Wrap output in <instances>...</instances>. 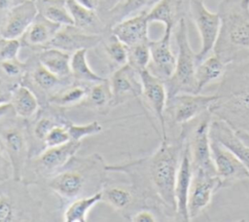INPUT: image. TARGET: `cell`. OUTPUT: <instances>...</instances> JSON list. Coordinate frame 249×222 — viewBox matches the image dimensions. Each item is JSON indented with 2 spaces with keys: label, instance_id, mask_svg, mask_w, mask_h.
Instances as JSON below:
<instances>
[{
  "label": "cell",
  "instance_id": "obj_1",
  "mask_svg": "<svg viewBox=\"0 0 249 222\" xmlns=\"http://www.w3.org/2000/svg\"><path fill=\"white\" fill-rule=\"evenodd\" d=\"M210 111L234 130L249 133V53L227 65Z\"/></svg>",
  "mask_w": 249,
  "mask_h": 222
},
{
  "label": "cell",
  "instance_id": "obj_2",
  "mask_svg": "<svg viewBox=\"0 0 249 222\" xmlns=\"http://www.w3.org/2000/svg\"><path fill=\"white\" fill-rule=\"evenodd\" d=\"M186 135L179 129L176 135L161 138L158 149L148 158L142 159L145 176L160 202L176 214L175 182ZM178 219V218H177Z\"/></svg>",
  "mask_w": 249,
  "mask_h": 222
},
{
  "label": "cell",
  "instance_id": "obj_3",
  "mask_svg": "<svg viewBox=\"0 0 249 222\" xmlns=\"http://www.w3.org/2000/svg\"><path fill=\"white\" fill-rule=\"evenodd\" d=\"M219 34L213 54L227 65L249 53V7L242 0H222Z\"/></svg>",
  "mask_w": 249,
  "mask_h": 222
},
{
  "label": "cell",
  "instance_id": "obj_4",
  "mask_svg": "<svg viewBox=\"0 0 249 222\" xmlns=\"http://www.w3.org/2000/svg\"><path fill=\"white\" fill-rule=\"evenodd\" d=\"M175 41L178 49L175 69L171 77L164 82L167 98L181 92H196V53L190 45L188 25L184 17L175 27Z\"/></svg>",
  "mask_w": 249,
  "mask_h": 222
},
{
  "label": "cell",
  "instance_id": "obj_5",
  "mask_svg": "<svg viewBox=\"0 0 249 222\" xmlns=\"http://www.w3.org/2000/svg\"><path fill=\"white\" fill-rule=\"evenodd\" d=\"M97 158L95 154L89 158V161L76 162L74 157L65 167L48 178V187L66 203L88 196L86 193L89 179H93L90 178L93 176V171L89 173V169L96 165Z\"/></svg>",
  "mask_w": 249,
  "mask_h": 222
},
{
  "label": "cell",
  "instance_id": "obj_6",
  "mask_svg": "<svg viewBox=\"0 0 249 222\" xmlns=\"http://www.w3.org/2000/svg\"><path fill=\"white\" fill-rule=\"evenodd\" d=\"M213 118L211 111H206L196 119L180 127L186 135L193 169L216 173L210 148V123ZM217 174V173H216Z\"/></svg>",
  "mask_w": 249,
  "mask_h": 222
},
{
  "label": "cell",
  "instance_id": "obj_7",
  "mask_svg": "<svg viewBox=\"0 0 249 222\" xmlns=\"http://www.w3.org/2000/svg\"><path fill=\"white\" fill-rule=\"evenodd\" d=\"M216 93L203 94L201 92H181L167 98L165 107V125L180 127L206 111H210L217 100Z\"/></svg>",
  "mask_w": 249,
  "mask_h": 222
},
{
  "label": "cell",
  "instance_id": "obj_8",
  "mask_svg": "<svg viewBox=\"0 0 249 222\" xmlns=\"http://www.w3.org/2000/svg\"><path fill=\"white\" fill-rule=\"evenodd\" d=\"M0 140L13 167V179L20 181L29 158L27 130L14 122L0 125Z\"/></svg>",
  "mask_w": 249,
  "mask_h": 222
},
{
  "label": "cell",
  "instance_id": "obj_9",
  "mask_svg": "<svg viewBox=\"0 0 249 222\" xmlns=\"http://www.w3.org/2000/svg\"><path fill=\"white\" fill-rule=\"evenodd\" d=\"M189 8L190 16L197 28L201 41L200 50L196 53L198 63L213 53L220 29V17L218 13L210 12L203 0H190Z\"/></svg>",
  "mask_w": 249,
  "mask_h": 222
},
{
  "label": "cell",
  "instance_id": "obj_10",
  "mask_svg": "<svg viewBox=\"0 0 249 222\" xmlns=\"http://www.w3.org/2000/svg\"><path fill=\"white\" fill-rule=\"evenodd\" d=\"M223 188L216 173L193 169L188 195V214L190 221L197 218L211 204L213 196Z\"/></svg>",
  "mask_w": 249,
  "mask_h": 222
},
{
  "label": "cell",
  "instance_id": "obj_11",
  "mask_svg": "<svg viewBox=\"0 0 249 222\" xmlns=\"http://www.w3.org/2000/svg\"><path fill=\"white\" fill-rule=\"evenodd\" d=\"M81 146L82 141L70 140L60 146L44 148L32 159L34 172L48 179L65 167L75 157Z\"/></svg>",
  "mask_w": 249,
  "mask_h": 222
},
{
  "label": "cell",
  "instance_id": "obj_12",
  "mask_svg": "<svg viewBox=\"0 0 249 222\" xmlns=\"http://www.w3.org/2000/svg\"><path fill=\"white\" fill-rule=\"evenodd\" d=\"M210 148L213 165L223 188L249 179L248 169L231 151L211 137Z\"/></svg>",
  "mask_w": 249,
  "mask_h": 222
},
{
  "label": "cell",
  "instance_id": "obj_13",
  "mask_svg": "<svg viewBox=\"0 0 249 222\" xmlns=\"http://www.w3.org/2000/svg\"><path fill=\"white\" fill-rule=\"evenodd\" d=\"M139 77L141 83V96L157 117L160 127V136L164 138L167 136L164 117L167 102L165 83L150 72L148 68L139 71Z\"/></svg>",
  "mask_w": 249,
  "mask_h": 222
},
{
  "label": "cell",
  "instance_id": "obj_14",
  "mask_svg": "<svg viewBox=\"0 0 249 222\" xmlns=\"http://www.w3.org/2000/svg\"><path fill=\"white\" fill-rule=\"evenodd\" d=\"M38 9L33 1L24 0L11 8L0 18V37L20 39L32 23Z\"/></svg>",
  "mask_w": 249,
  "mask_h": 222
},
{
  "label": "cell",
  "instance_id": "obj_15",
  "mask_svg": "<svg viewBox=\"0 0 249 222\" xmlns=\"http://www.w3.org/2000/svg\"><path fill=\"white\" fill-rule=\"evenodd\" d=\"M172 32L164 29L159 40L149 42L151 59L148 69L164 82L171 77L176 65V56L171 49Z\"/></svg>",
  "mask_w": 249,
  "mask_h": 222
},
{
  "label": "cell",
  "instance_id": "obj_16",
  "mask_svg": "<svg viewBox=\"0 0 249 222\" xmlns=\"http://www.w3.org/2000/svg\"><path fill=\"white\" fill-rule=\"evenodd\" d=\"M147 12H141L114 23L111 26V34L126 47L149 43L148 27L150 22L147 18Z\"/></svg>",
  "mask_w": 249,
  "mask_h": 222
},
{
  "label": "cell",
  "instance_id": "obj_17",
  "mask_svg": "<svg viewBox=\"0 0 249 222\" xmlns=\"http://www.w3.org/2000/svg\"><path fill=\"white\" fill-rule=\"evenodd\" d=\"M209 134L211 138L217 140L231 151L249 171V145L238 136L235 130L229 123L213 116L210 123Z\"/></svg>",
  "mask_w": 249,
  "mask_h": 222
},
{
  "label": "cell",
  "instance_id": "obj_18",
  "mask_svg": "<svg viewBox=\"0 0 249 222\" xmlns=\"http://www.w3.org/2000/svg\"><path fill=\"white\" fill-rule=\"evenodd\" d=\"M101 41V36L95 33H87L86 30L75 25H63L59 28L48 48H57L68 53L80 49H90Z\"/></svg>",
  "mask_w": 249,
  "mask_h": 222
},
{
  "label": "cell",
  "instance_id": "obj_19",
  "mask_svg": "<svg viewBox=\"0 0 249 222\" xmlns=\"http://www.w3.org/2000/svg\"><path fill=\"white\" fill-rule=\"evenodd\" d=\"M193 176V166L190 151L185 140L179 169L175 182V200L177 218L181 221H190L188 214V195Z\"/></svg>",
  "mask_w": 249,
  "mask_h": 222
},
{
  "label": "cell",
  "instance_id": "obj_20",
  "mask_svg": "<svg viewBox=\"0 0 249 222\" xmlns=\"http://www.w3.org/2000/svg\"><path fill=\"white\" fill-rule=\"evenodd\" d=\"M61 25L54 23L38 13L32 23L20 38L21 44L29 48L46 49Z\"/></svg>",
  "mask_w": 249,
  "mask_h": 222
},
{
  "label": "cell",
  "instance_id": "obj_21",
  "mask_svg": "<svg viewBox=\"0 0 249 222\" xmlns=\"http://www.w3.org/2000/svg\"><path fill=\"white\" fill-rule=\"evenodd\" d=\"M110 85L114 96V100L119 99L124 95L141 96V83L139 72L128 63H125L118 68L111 77Z\"/></svg>",
  "mask_w": 249,
  "mask_h": 222
},
{
  "label": "cell",
  "instance_id": "obj_22",
  "mask_svg": "<svg viewBox=\"0 0 249 222\" xmlns=\"http://www.w3.org/2000/svg\"><path fill=\"white\" fill-rule=\"evenodd\" d=\"M182 8V0H160L147 12L148 21L160 22L164 25V29L174 31L177 23L184 17Z\"/></svg>",
  "mask_w": 249,
  "mask_h": 222
},
{
  "label": "cell",
  "instance_id": "obj_23",
  "mask_svg": "<svg viewBox=\"0 0 249 222\" xmlns=\"http://www.w3.org/2000/svg\"><path fill=\"white\" fill-rule=\"evenodd\" d=\"M227 69V64L213 53L197 63L196 68V92H201L210 84L220 81Z\"/></svg>",
  "mask_w": 249,
  "mask_h": 222
},
{
  "label": "cell",
  "instance_id": "obj_24",
  "mask_svg": "<svg viewBox=\"0 0 249 222\" xmlns=\"http://www.w3.org/2000/svg\"><path fill=\"white\" fill-rule=\"evenodd\" d=\"M70 58V53L57 48H46L37 55V59L43 66L62 79L72 77Z\"/></svg>",
  "mask_w": 249,
  "mask_h": 222
},
{
  "label": "cell",
  "instance_id": "obj_25",
  "mask_svg": "<svg viewBox=\"0 0 249 222\" xmlns=\"http://www.w3.org/2000/svg\"><path fill=\"white\" fill-rule=\"evenodd\" d=\"M11 103L14 114L23 120L32 118L39 110V101L35 93L29 87L20 83L13 91Z\"/></svg>",
  "mask_w": 249,
  "mask_h": 222
},
{
  "label": "cell",
  "instance_id": "obj_26",
  "mask_svg": "<svg viewBox=\"0 0 249 222\" xmlns=\"http://www.w3.org/2000/svg\"><path fill=\"white\" fill-rule=\"evenodd\" d=\"M31 70L26 71V75L29 76L31 82L40 90L47 92H55L62 87L71 83L70 78L62 79L49 71L43 66L36 57V62L31 65Z\"/></svg>",
  "mask_w": 249,
  "mask_h": 222
},
{
  "label": "cell",
  "instance_id": "obj_27",
  "mask_svg": "<svg viewBox=\"0 0 249 222\" xmlns=\"http://www.w3.org/2000/svg\"><path fill=\"white\" fill-rule=\"evenodd\" d=\"M102 201V190L91 195L77 198L69 203L63 211V221L65 222H87L88 212L97 203Z\"/></svg>",
  "mask_w": 249,
  "mask_h": 222
},
{
  "label": "cell",
  "instance_id": "obj_28",
  "mask_svg": "<svg viewBox=\"0 0 249 222\" xmlns=\"http://www.w3.org/2000/svg\"><path fill=\"white\" fill-rule=\"evenodd\" d=\"M102 201H105L116 210H125L137 198L136 188L129 185H109L102 189Z\"/></svg>",
  "mask_w": 249,
  "mask_h": 222
},
{
  "label": "cell",
  "instance_id": "obj_29",
  "mask_svg": "<svg viewBox=\"0 0 249 222\" xmlns=\"http://www.w3.org/2000/svg\"><path fill=\"white\" fill-rule=\"evenodd\" d=\"M80 83L73 84L71 82L52 93L49 97V103L57 108H65L81 103L86 99L89 89Z\"/></svg>",
  "mask_w": 249,
  "mask_h": 222
},
{
  "label": "cell",
  "instance_id": "obj_30",
  "mask_svg": "<svg viewBox=\"0 0 249 222\" xmlns=\"http://www.w3.org/2000/svg\"><path fill=\"white\" fill-rule=\"evenodd\" d=\"M35 4L38 13L49 20L61 26L74 25L66 0H37Z\"/></svg>",
  "mask_w": 249,
  "mask_h": 222
},
{
  "label": "cell",
  "instance_id": "obj_31",
  "mask_svg": "<svg viewBox=\"0 0 249 222\" xmlns=\"http://www.w3.org/2000/svg\"><path fill=\"white\" fill-rule=\"evenodd\" d=\"M88 49H80L71 54L70 69L71 76L77 82L83 83H96L104 81L105 78L95 73L89 65Z\"/></svg>",
  "mask_w": 249,
  "mask_h": 222
},
{
  "label": "cell",
  "instance_id": "obj_32",
  "mask_svg": "<svg viewBox=\"0 0 249 222\" xmlns=\"http://www.w3.org/2000/svg\"><path fill=\"white\" fill-rule=\"evenodd\" d=\"M160 0H123L109 10L112 25L125 18L149 11Z\"/></svg>",
  "mask_w": 249,
  "mask_h": 222
},
{
  "label": "cell",
  "instance_id": "obj_33",
  "mask_svg": "<svg viewBox=\"0 0 249 222\" xmlns=\"http://www.w3.org/2000/svg\"><path fill=\"white\" fill-rule=\"evenodd\" d=\"M90 106L94 108H105L114 101V96L110 82L105 79L101 82H96L89 91L86 99Z\"/></svg>",
  "mask_w": 249,
  "mask_h": 222
},
{
  "label": "cell",
  "instance_id": "obj_34",
  "mask_svg": "<svg viewBox=\"0 0 249 222\" xmlns=\"http://www.w3.org/2000/svg\"><path fill=\"white\" fill-rule=\"evenodd\" d=\"M66 5L76 27L86 30L98 22V18L94 10L88 9L75 0H66Z\"/></svg>",
  "mask_w": 249,
  "mask_h": 222
},
{
  "label": "cell",
  "instance_id": "obj_35",
  "mask_svg": "<svg viewBox=\"0 0 249 222\" xmlns=\"http://www.w3.org/2000/svg\"><path fill=\"white\" fill-rule=\"evenodd\" d=\"M67 123H69L67 119H65L61 115H58L53 112H44L43 115L39 116L35 121V124L32 129L33 137L44 143L47 134L51 131V130L53 127H55L56 125Z\"/></svg>",
  "mask_w": 249,
  "mask_h": 222
},
{
  "label": "cell",
  "instance_id": "obj_36",
  "mask_svg": "<svg viewBox=\"0 0 249 222\" xmlns=\"http://www.w3.org/2000/svg\"><path fill=\"white\" fill-rule=\"evenodd\" d=\"M28 63L14 58L0 62V77L14 83H19L27 71Z\"/></svg>",
  "mask_w": 249,
  "mask_h": 222
},
{
  "label": "cell",
  "instance_id": "obj_37",
  "mask_svg": "<svg viewBox=\"0 0 249 222\" xmlns=\"http://www.w3.org/2000/svg\"><path fill=\"white\" fill-rule=\"evenodd\" d=\"M127 50H128L127 63L130 66H132L138 72L148 68V65L151 59L149 43L127 47Z\"/></svg>",
  "mask_w": 249,
  "mask_h": 222
},
{
  "label": "cell",
  "instance_id": "obj_38",
  "mask_svg": "<svg viewBox=\"0 0 249 222\" xmlns=\"http://www.w3.org/2000/svg\"><path fill=\"white\" fill-rule=\"evenodd\" d=\"M22 217L15 197L9 193H0V222L22 221Z\"/></svg>",
  "mask_w": 249,
  "mask_h": 222
},
{
  "label": "cell",
  "instance_id": "obj_39",
  "mask_svg": "<svg viewBox=\"0 0 249 222\" xmlns=\"http://www.w3.org/2000/svg\"><path fill=\"white\" fill-rule=\"evenodd\" d=\"M104 50L110 59L115 63L119 64L120 66L127 63V47L113 34H111V36L105 42Z\"/></svg>",
  "mask_w": 249,
  "mask_h": 222
},
{
  "label": "cell",
  "instance_id": "obj_40",
  "mask_svg": "<svg viewBox=\"0 0 249 222\" xmlns=\"http://www.w3.org/2000/svg\"><path fill=\"white\" fill-rule=\"evenodd\" d=\"M70 139L74 141H82L88 136L98 134L102 131V126L98 121H92L85 125H76L68 123L67 125Z\"/></svg>",
  "mask_w": 249,
  "mask_h": 222
},
{
  "label": "cell",
  "instance_id": "obj_41",
  "mask_svg": "<svg viewBox=\"0 0 249 222\" xmlns=\"http://www.w3.org/2000/svg\"><path fill=\"white\" fill-rule=\"evenodd\" d=\"M67 124H60L53 127L51 131L47 134L44 140V146L47 147H55L60 146L68 141H70V135L67 129Z\"/></svg>",
  "mask_w": 249,
  "mask_h": 222
},
{
  "label": "cell",
  "instance_id": "obj_42",
  "mask_svg": "<svg viewBox=\"0 0 249 222\" xmlns=\"http://www.w3.org/2000/svg\"><path fill=\"white\" fill-rule=\"evenodd\" d=\"M20 47V39L0 37V62L18 58Z\"/></svg>",
  "mask_w": 249,
  "mask_h": 222
},
{
  "label": "cell",
  "instance_id": "obj_43",
  "mask_svg": "<svg viewBox=\"0 0 249 222\" xmlns=\"http://www.w3.org/2000/svg\"><path fill=\"white\" fill-rule=\"evenodd\" d=\"M11 176L13 177V167L0 140V180H7Z\"/></svg>",
  "mask_w": 249,
  "mask_h": 222
},
{
  "label": "cell",
  "instance_id": "obj_44",
  "mask_svg": "<svg viewBox=\"0 0 249 222\" xmlns=\"http://www.w3.org/2000/svg\"><path fill=\"white\" fill-rule=\"evenodd\" d=\"M18 84L0 77V104L11 102L13 91Z\"/></svg>",
  "mask_w": 249,
  "mask_h": 222
},
{
  "label": "cell",
  "instance_id": "obj_45",
  "mask_svg": "<svg viewBox=\"0 0 249 222\" xmlns=\"http://www.w3.org/2000/svg\"><path fill=\"white\" fill-rule=\"evenodd\" d=\"M157 214L154 210L143 207L138 209L134 214L130 216V221L132 222H155L158 220Z\"/></svg>",
  "mask_w": 249,
  "mask_h": 222
},
{
  "label": "cell",
  "instance_id": "obj_46",
  "mask_svg": "<svg viewBox=\"0 0 249 222\" xmlns=\"http://www.w3.org/2000/svg\"><path fill=\"white\" fill-rule=\"evenodd\" d=\"M24 0H0V16Z\"/></svg>",
  "mask_w": 249,
  "mask_h": 222
},
{
  "label": "cell",
  "instance_id": "obj_47",
  "mask_svg": "<svg viewBox=\"0 0 249 222\" xmlns=\"http://www.w3.org/2000/svg\"><path fill=\"white\" fill-rule=\"evenodd\" d=\"M12 112L14 113L13 106H12V103H11V102L0 104V123H1L2 121H4V119H5L7 116H9Z\"/></svg>",
  "mask_w": 249,
  "mask_h": 222
},
{
  "label": "cell",
  "instance_id": "obj_48",
  "mask_svg": "<svg viewBox=\"0 0 249 222\" xmlns=\"http://www.w3.org/2000/svg\"><path fill=\"white\" fill-rule=\"evenodd\" d=\"M76 2H78L79 4H81L82 6L90 9V10H96L99 6L100 1L99 0H75Z\"/></svg>",
  "mask_w": 249,
  "mask_h": 222
},
{
  "label": "cell",
  "instance_id": "obj_49",
  "mask_svg": "<svg viewBox=\"0 0 249 222\" xmlns=\"http://www.w3.org/2000/svg\"><path fill=\"white\" fill-rule=\"evenodd\" d=\"M235 131L238 134V136L249 145V133L246 131H243V130H235Z\"/></svg>",
  "mask_w": 249,
  "mask_h": 222
},
{
  "label": "cell",
  "instance_id": "obj_50",
  "mask_svg": "<svg viewBox=\"0 0 249 222\" xmlns=\"http://www.w3.org/2000/svg\"><path fill=\"white\" fill-rule=\"evenodd\" d=\"M104 1H106V3H108L109 5H111V8H112V7L116 6L117 4H119L120 2H122L123 0H104ZM111 8H110V9H111Z\"/></svg>",
  "mask_w": 249,
  "mask_h": 222
},
{
  "label": "cell",
  "instance_id": "obj_51",
  "mask_svg": "<svg viewBox=\"0 0 249 222\" xmlns=\"http://www.w3.org/2000/svg\"><path fill=\"white\" fill-rule=\"evenodd\" d=\"M242 1H243V3H244L246 6L249 7V0H242Z\"/></svg>",
  "mask_w": 249,
  "mask_h": 222
},
{
  "label": "cell",
  "instance_id": "obj_52",
  "mask_svg": "<svg viewBox=\"0 0 249 222\" xmlns=\"http://www.w3.org/2000/svg\"><path fill=\"white\" fill-rule=\"evenodd\" d=\"M29 1H33V2H36L37 0H29Z\"/></svg>",
  "mask_w": 249,
  "mask_h": 222
}]
</instances>
